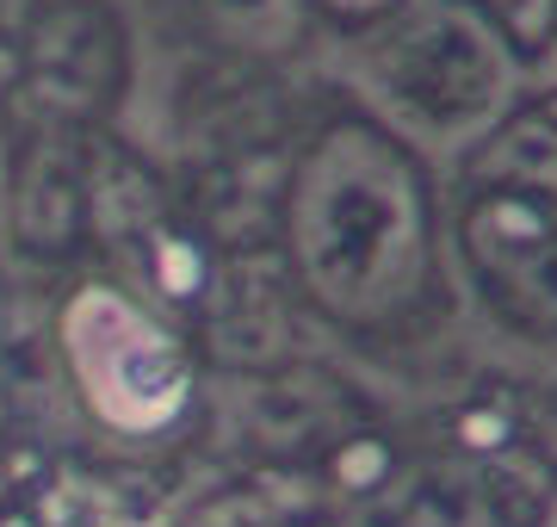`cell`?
<instances>
[{"label":"cell","mask_w":557,"mask_h":527,"mask_svg":"<svg viewBox=\"0 0 557 527\" xmlns=\"http://www.w3.org/2000/svg\"><path fill=\"white\" fill-rule=\"evenodd\" d=\"M285 243L304 292L341 323H384L434 273V193L391 131L347 119L304 156Z\"/></svg>","instance_id":"1"},{"label":"cell","mask_w":557,"mask_h":527,"mask_svg":"<svg viewBox=\"0 0 557 527\" xmlns=\"http://www.w3.org/2000/svg\"><path fill=\"white\" fill-rule=\"evenodd\" d=\"M379 75L391 87V100L403 112H416L434 131H465L478 124L508 87V62L502 44L483 20H471L465 7H434L384 38Z\"/></svg>","instance_id":"2"},{"label":"cell","mask_w":557,"mask_h":527,"mask_svg":"<svg viewBox=\"0 0 557 527\" xmlns=\"http://www.w3.org/2000/svg\"><path fill=\"white\" fill-rule=\"evenodd\" d=\"M458 248L496 317L520 329H557V193L496 181L465 205Z\"/></svg>","instance_id":"3"},{"label":"cell","mask_w":557,"mask_h":527,"mask_svg":"<svg viewBox=\"0 0 557 527\" xmlns=\"http://www.w3.org/2000/svg\"><path fill=\"white\" fill-rule=\"evenodd\" d=\"M69 347H75V366L106 422L156 428L186 404L180 347L149 317H137L124 298H112V292H87L69 310Z\"/></svg>","instance_id":"4"},{"label":"cell","mask_w":557,"mask_h":527,"mask_svg":"<svg viewBox=\"0 0 557 527\" xmlns=\"http://www.w3.org/2000/svg\"><path fill=\"white\" fill-rule=\"evenodd\" d=\"M87 223V174L69 137H32L13 174V230L32 255H69Z\"/></svg>","instance_id":"5"},{"label":"cell","mask_w":557,"mask_h":527,"mask_svg":"<svg viewBox=\"0 0 557 527\" xmlns=\"http://www.w3.org/2000/svg\"><path fill=\"white\" fill-rule=\"evenodd\" d=\"M32 62H38V75L62 94H75V100H112V87H119V25L106 20L100 7H57V13H44L38 38H32Z\"/></svg>","instance_id":"6"},{"label":"cell","mask_w":557,"mask_h":527,"mask_svg":"<svg viewBox=\"0 0 557 527\" xmlns=\"http://www.w3.org/2000/svg\"><path fill=\"white\" fill-rule=\"evenodd\" d=\"M478 174H490V181H502V186H539V193H557V94L520 106L515 119L483 143Z\"/></svg>","instance_id":"7"},{"label":"cell","mask_w":557,"mask_h":527,"mask_svg":"<svg viewBox=\"0 0 557 527\" xmlns=\"http://www.w3.org/2000/svg\"><path fill=\"white\" fill-rule=\"evenodd\" d=\"M248 416H255L273 441H317V434H329V428L341 422V404L335 391L322 385V379H304V372H292V379H273V385L255 391V404H248Z\"/></svg>","instance_id":"8"},{"label":"cell","mask_w":557,"mask_h":527,"mask_svg":"<svg viewBox=\"0 0 557 527\" xmlns=\"http://www.w3.org/2000/svg\"><path fill=\"white\" fill-rule=\"evenodd\" d=\"M478 527H557V497L520 466H483L471 478Z\"/></svg>","instance_id":"9"},{"label":"cell","mask_w":557,"mask_h":527,"mask_svg":"<svg viewBox=\"0 0 557 527\" xmlns=\"http://www.w3.org/2000/svg\"><path fill=\"white\" fill-rule=\"evenodd\" d=\"M199 13L242 50H285L298 38V0H199Z\"/></svg>","instance_id":"10"},{"label":"cell","mask_w":557,"mask_h":527,"mask_svg":"<svg viewBox=\"0 0 557 527\" xmlns=\"http://www.w3.org/2000/svg\"><path fill=\"white\" fill-rule=\"evenodd\" d=\"M490 13H496V32L520 57H539L557 38V0H490Z\"/></svg>","instance_id":"11"},{"label":"cell","mask_w":557,"mask_h":527,"mask_svg":"<svg viewBox=\"0 0 557 527\" xmlns=\"http://www.w3.org/2000/svg\"><path fill=\"white\" fill-rule=\"evenodd\" d=\"M335 20H347V25H366V20H379V13H391L397 0H322Z\"/></svg>","instance_id":"12"}]
</instances>
